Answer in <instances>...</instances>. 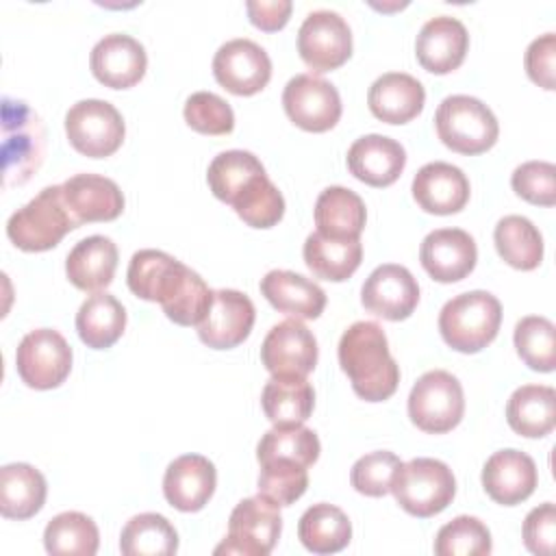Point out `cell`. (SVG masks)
<instances>
[{
    "mask_svg": "<svg viewBox=\"0 0 556 556\" xmlns=\"http://www.w3.org/2000/svg\"><path fill=\"white\" fill-rule=\"evenodd\" d=\"M126 280L137 298L159 302L178 326H198L213 300V291L198 271L161 250L135 252Z\"/></svg>",
    "mask_w": 556,
    "mask_h": 556,
    "instance_id": "1",
    "label": "cell"
},
{
    "mask_svg": "<svg viewBox=\"0 0 556 556\" xmlns=\"http://www.w3.org/2000/svg\"><path fill=\"white\" fill-rule=\"evenodd\" d=\"M339 365L365 402L389 400L400 382V367L389 352L380 324L354 321L339 341Z\"/></svg>",
    "mask_w": 556,
    "mask_h": 556,
    "instance_id": "2",
    "label": "cell"
},
{
    "mask_svg": "<svg viewBox=\"0 0 556 556\" xmlns=\"http://www.w3.org/2000/svg\"><path fill=\"white\" fill-rule=\"evenodd\" d=\"M502 304L482 289L458 293L447 300L439 313L443 341L463 354H476L486 348L500 330Z\"/></svg>",
    "mask_w": 556,
    "mask_h": 556,
    "instance_id": "3",
    "label": "cell"
},
{
    "mask_svg": "<svg viewBox=\"0 0 556 556\" xmlns=\"http://www.w3.org/2000/svg\"><path fill=\"white\" fill-rule=\"evenodd\" d=\"M74 228H78V222L67 208L63 187L52 185L9 217L7 237L24 252H46Z\"/></svg>",
    "mask_w": 556,
    "mask_h": 556,
    "instance_id": "4",
    "label": "cell"
},
{
    "mask_svg": "<svg viewBox=\"0 0 556 556\" xmlns=\"http://www.w3.org/2000/svg\"><path fill=\"white\" fill-rule=\"evenodd\" d=\"M46 130L39 115L24 102L2 100V165L4 187L26 182L41 165Z\"/></svg>",
    "mask_w": 556,
    "mask_h": 556,
    "instance_id": "5",
    "label": "cell"
},
{
    "mask_svg": "<svg viewBox=\"0 0 556 556\" xmlns=\"http://www.w3.org/2000/svg\"><path fill=\"white\" fill-rule=\"evenodd\" d=\"M434 128L443 146L458 154H482L495 146L500 124L493 111L473 96H447L434 113Z\"/></svg>",
    "mask_w": 556,
    "mask_h": 556,
    "instance_id": "6",
    "label": "cell"
},
{
    "mask_svg": "<svg viewBox=\"0 0 556 556\" xmlns=\"http://www.w3.org/2000/svg\"><path fill=\"white\" fill-rule=\"evenodd\" d=\"M391 493L413 517H432L452 504L456 480L452 469L439 458H413L402 463L393 476Z\"/></svg>",
    "mask_w": 556,
    "mask_h": 556,
    "instance_id": "7",
    "label": "cell"
},
{
    "mask_svg": "<svg viewBox=\"0 0 556 556\" xmlns=\"http://www.w3.org/2000/svg\"><path fill=\"white\" fill-rule=\"evenodd\" d=\"M463 413V387L458 378L445 369L426 371L417 378L408 393V417L424 432H450L460 424Z\"/></svg>",
    "mask_w": 556,
    "mask_h": 556,
    "instance_id": "8",
    "label": "cell"
},
{
    "mask_svg": "<svg viewBox=\"0 0 556 556\" xmlns=\"http://www.w3.org/2000/svg\"><path fill=\"white\" fill-rule=\"evenodd\" d=\"M282 530L280 506L265 495L241 500L228 519V534L215 547V554L267 556L278 543Z\"/></svg>",
    "mask_w": 556,
    "mask_h": 556,
    "instance_id": "9",
    "label": "cell"
},
{
    "mask_svg": "<svg viewBox=\"0 0 556 556\" xmlns=\"http://www.w3.org/2000/svg\"><path fill=\"white\" fill-rule=\"evenodd\" d=\"M65 135L72 148L91 159H104L119 150L126 126L122 113L106 100L89 98L65 113Z\"/></svg>",
    "mask_w": 556,
    "mask_h": 556,
    "instance_id": "10",
    "label": "cell"
},
{
    "mask_svg": "<svg viewBox=\"0 0 556 556\" xmlns=\"http://www.w3.org/2000/svg\"><path fill=\"white\" fill-rule=\"evenodd\" d=\"M15 365L30 389H56L72 371V348L61 332L37 328L20 341Z\"/></svg>",
    "mask_w": 556,
    "mask_h": 556,
    "instance_id": "11",
    "label": "cell"
},
{
    "mask_svg": "<svg viewBox=\"0 0 556 556\" xmlns=\"http://www.w3.org/2000/svg\"><path fill=\"white\" fill-rule=\"evenodd\" d=\"M287 117L308 132H326L341 117V96L332 83L317 74L293 76L282 91Z\"/></svg>",
    "mask_w": 556,
    "mask_h": 556,
    "instance_id": "12",
    "label": "cell"
},
{
    "mask_svg": "<svg viewBox=\"0 0 556 556\" xmlns=\"http://www.w3.org/2000/svg\"><path fill=\"white\" fill-rule=\"evenodd\" d=\"M298 52L313 72L337 70L352 56V30L337 11H313L298 30Z\"/></svg>",
    "mask_w": 556,
    "mask_h": 556,
    "instance_id": "13",
    "label": "cell"
},
{
    "mask_svg": "<svg viewBox=\"0 0 556 556\" xmlns=\"http://www.w3.org/2000/svg\"><path fill=\"white\" fill-rule=\"evenodd\" d=\"M213 76L235 96H254L269 83L271 61L256 41L245 37L230 39L213 56Z\"/></svg>",
    "mask_w": 556,
    "mask_h": 556,
    "instance_id": "14",
    "label": "cell"
},
{
    "mask_svg": "<svg viewBox=\"0 0 556 556\" xmlns=\"http://www.w3.org/2000/svg\"><path fill=\"white\" fill-rule=\"evenodd\" d=\"M261 361L271 376H308L317 365V339L302 319H285L267 332Z\"/></svg>",
    "mask_w": 556,
    "mask_h": 556,
    "instance_id": "15",
    "label": "cell"
},
{
    "mask_svg": "<svg viewBox=\"0 0 556 556\" xmlns=\"http://www.w3.org/2000/svg\"><path fill=\"white\" fill-rule=\"evenodd\" d=\"M254 304L237 289L213 291L211 306L198 324V337L213 350H230L248 339L254 326Z\"/></svg>",
    "mask_w": 556,
    "mask_h": 556,
    "instance_id": "16",
    "label": "cell"
},
{
    "mask_svg": "<svg viewBox=\"0 0 556 556\" xmlns=\"http://www.w3.org/2000/svg\"><path fill=\"white\" fill-rule=\"evenodd\" d=\"M363 306L389 321L406 319L419 302V285L415 276L395 263L378 265L361 289Z\"/></svg>",
    "mask_w": 556,
    "mask_h": 556,
    "instance_id": "17",
    "label": "cell"
},
{
    "mask_svg": "<svg viewBox=\"0 0 556 556\" xmlns=\"http://www.w3.org/2000/svg\"><path fill=\"white\" fill-rule=\"evenodd\" d=\"M419 261L432 280L458 282L473 271L478 248L469 232L460 228H439L424 237Z\"/></svg>",
    "mask_w": 556,
    "mask_h": 556,
    "instance_id": "18",
    "label": "cell"
},
{
    "mask_svg": "<svg viewBox=\"0 0 556 556\" xmlns=\"http://www.w3.org/2000/svg\"><path fill=\"white\" fill-rule=\"evenodd\" d=\"M93 76L111 89H128L137 85L148 67L146 48L130 35L111 33L104 35L89 56Z\"/></svg>",
    "mask_w": 556,
    "mask_h": 556,
    "instance_id": "19",
    "label": "cell"
},
{
    "mask_svg": "<svg viewBox=\"0 0 556 556\" xmlns=\"http://www.w3.org/2000/svg\"><path fill=\"white\" fill-rule=\"evenodd\" d=\"M539 482L534 460L519 450H500L482 467V486L486 495L502 504L515 506L528 500Z\"/></svg>",
    "mask_w": 556,
    "mask_h": 556,
    "instance_id": "20",
    "label": "cell"
},
{
    "mask_svg": "<svg viewBox=\"0 0 556 556\" xmlns=\"http://www.w3.org/2000/svg\"><path fill=\"white\" fill-rule=\"evenodd\" d=\"M217 484L215 465L202 454H182L174 458L163 476L165 500L182 513H195L206 506Z\"/></svg>",
    "mask_w": 556,
    "mask_h": 556,
    "instance_id": "21",
    "label": "cell"
},
{
    "mask_svg": "<svg viewBox=\"0 0 556 556\" xmlns=\"http://www.w3.org/2000/svg\"><path fill=\"white\" fill-rule=\"evenodd\" d=\"M469 35L460 20L452 15H437L430 17L417 39H415V54L424 70L432 74H450L456 70L467 54Z\"/></svg>",
    "mask_w": 556,
    "mask_h": 556,
    "instance_id": "22",
    "label": "cell"
},
{
    "mask_svg": "<svg viewBox=\"0 0 556 556\" xmlns=\"http://www.w3.org/2000/svg\"><path fill=\"white\" fill-rule=\"evenodd\" d=\"M406 165V152L400 141L387 135L358 137L348 150V169L369 187L393 185Z\"/></svg>",
    "mask_w": 556,
    "mask_h": 556,
    "instance_id": "23",
    "label": "cell"
},
{
    "mask_svg": "<svg viewBox=\"0 0 556 556\" xmlns=\"http://www.w3.org/2000/svg\"><path fill=\"white\" fill-rule=\"evenodd\" d=\"M413 198L434 215H452L469 200V180L460 167L443 161L426 163L413 178Z\"/></svg>",
    "mask_w": 556,
    "mask_h": 556,
    "instance_id": "24",
    "label": "cell"
},
{
    "mask_svg": "<svg viewBox=\"0 0 556 556\" xmlns=\"http://www.w3.org/2000/svg\"><path fill=\"white\" fill-rule=\"evenodd\" d=\"M61 187L78 226L85 222H111L124 211V193L117 182L106 176L76 174Z\"/></svg>",
    "mask_w": 556,
    "mask_h": 556,
    "instance_id": "25",
    "label": "cell"
},
{
    "mask_svg": "<svg viewBox=\"0 0 556 556\" xmlns=\"http://www.w3.org/2000/svg\"><path fill=\"white\" fill-rule=\"evenodd\" d=\"M426 102L424 85L404 72H387L378 76L369 91L367 104L374 117L387 124H406L417 117Z\"/></svg>",
    "mask_w": 556,
    "mask_h": 556,
    "instance_id": "26",
    "label": "cell"
},
{
    "mask_svg": "<svg viewBox=\"0 0 556 556\" xmlns=\"http://www.w3.org/2000/svg\"><path fill=\"white\" fill-rule=\"evenodd\" d=\"M261 293L274 308L293 319H317L326 308L324 289L311 278L289 269L267 271L261 278Z\"/></svg>",
    "mask_w": 556,
    "mask_h": 556,
    "instance_id": "27",
    "label": "cell"
},
{
    "mask_svg": "<svg viewBox=\"0 0 556 556\" xmlns=\"http://www.w3.org/2000/svg\"><path fill=\"white\" fill-rule=\"evenodd\" d=\"M117 245L104 235L80 239L65 258V274L80 291H100L113 282Z\"/></svg>",
    "mask_w": 556,
    "mask_h": 556,
    "instance_id": "28",
    "label": "cell"
},
{
    "mask_svg": "<svg viewBox=\"0 0 556 556\" xmlns=\"http://www.w3.org/2000/svg\"><path fill=\"white\" fill-rule=\"evenodd\" d=\"M367 211L358 193L348 187H326L315 202L317 232L332 239H358Z\"/></svg>",
    "mask_w": 556,
    "mask_h": 556,
    "instance_id": "29",
    "label": "cell"
},
{
    "mask_svg": "<svg viewBox=\"0 0 556 556\" xmlns=\"http://www.w3.org/2000/svg\"><path fill=\"white\" fill-rule=\"evenodd\" d=\"M46 478L28 463H9L0 469V513L7 519H30L46 502Z\"/></svg>",
    "mask_w": 556,
    "mask_h": 556,
    "instance_id": "30",
    "label": "cell"
},
{
    "mask_svg": "<svg viewBox=\"0 0 556 556\" xmlns=\"http://www.w3.org/2000/svg\"><path fill=\"white\" fill-rule=\"evenodd\" d=\"M508 426L528 439H541L556 424V391L547 384H523L513 391L506 404Z\"/></svg>",
    "mask_w": 556,
    "mask_h": 556,
    "instance_id": "31",
    "label": "cell"
},
{
    "mask_svg": "<svg viewBox=\"0 0 556 556\" xmlns=\"http://www.w3.org/2000/svg\"><path fill=\"white\" fill-rule=\"evenodd\" d=\"M265 417L274 426L304 424L315 406V391L304 376H271L261 393Z\"/></svg>",
    "mask_w": 556,
    "mask_h": 556,
    "instance_id": "32",
    "label": "cell"
},
{
    "mask_svg": "<svg viewBox=\"0 0 556 556\" xmlns=\"http://www.w3.org/2000/svg\"><path fill=\"white\" fill-rule=\"evenodd\" d=\"M302 254L313 276L330 282H343L358 269L363 261V243L361 239L324 237L315 230L306 237Z\"/></svg>",
    "mask_w": 556,
    "mask_h": 556,
    "instance_id": "33",
    "label": "cell"
},
{
    "mask_svg": "<svg viewBox=\"0 0 556 556\" xmlns=\"http://www.w3.org/2000/svg\"><path fill=\"white\" fill-rule=\"evenodd\" d=\"M124 328L126 308L115 295L106 291H96L93 295H89L76 313L78 337L91 350L111 348L124 334Z\"/></svg>",
    "mask_w": 556,
    "mask_h": 556,
    "instance_id": "34",
    "label": "cell"
},
{
    "mask_svg": "<svg viewBox=\"0 0 556 556\" xmlns=\"http://www.w3.org/2000/svg\"><path fill=\"white\" fill-rule=\"evenodd\" d=\"M261 176H265L263 163L248 150L219 152L208 169L206 182L213 195L226 204H235Z\"/></svg>",
    "mask_w": 556,
    "mask_h": 556,
    "instance_id": "35",
    "label": "cell"
},
{
    "mask_svg": "<svg viewBox=\"0 0 556 556\" xmlns=\"http://www.w3.org/2000/svg\"><path fill=\"white\" fill-rule=\"evenodd\" d=\"M298 536L313 554H337L348 547L352 539V523L339 506L319 502L308 506L300 517Z\"/></svg>",
    "mask_w": 556,
    "mask_h": 556,
    "instance_id": "36",
    "label": "cell"
},
{
    "mask_svg": "<svg viewBox=\"0 0 556 556\" xmlns=\"http://www.w3.org/2000/svg\"><path fill=\"white\" fill-rule=\"evenodd\" d=\"M493 241L497 254L515 269L530 271L543 261V237L523 215H506L495 224Z\"/></svg>",
    "mask_w": 556,
    "mask_h": 556,
    "instance_id": "37",
    "label": "cell"
},
{
    "mask_svg": "<svg viewBox=\"0 0 556 556\" xmlns=\"http://www.w3.org/2000/svg\"><path fill=\"white\" fill-rule=\"evenodd\" d=\"M119 549L126 556H169L178 549V532L167 517L141 513L122 528Z\"/></svg>",
    "mask_w": 556,
    "mask_h": 556,
    "instance_id": "38",
    "label": "cell"
},
{
    "mask_svg": "<svg viewBox=\"0 0 556 556\" xmlns=\"http://www.w3.org/2000/svg\"><path fill=\"white\" fill-rule=\"evenodd\" d=\"M43 545L48 554L93 556L100 545V532L91 517L78 510H67L48 521Z\"/></svg>",
    "mask_w": 556,
    "mask_h": 556,
    "instance_id": "39",
    "label": "cell"
},
{
    "mask_svg": "<svg viewBox=\"0 0 556 556\" xmlns=\"http://www.w3.org/2000/svg\"><path fill=\"white\" fill-rule=\"evenodd\" d=\"M319 452H321V445L317 434L304 424L274 426L261 437L256 445L258 463L282 458V460H293L298 465L311 467L319 458Z\"/></svg>",
    "mask_w": 556,
    "mask_h": 556,
    "instance_id": "40",
    "label": "cell"
},
{
    "mask_svg": "<svg viewBox=\"0 0 556 556\" xmlns=\"http://www.w3.org/2000/svg\"><path fill=\"white\" fill-rule=\"evenodd\" d=\"M515 348L519 358L534 371H554L556 367V330L547 317L528 315L515 326Z\"/></svg>",
    "mask_w": 556,
    "mask_h": 556,
    "instance_id": "41",
    "label": "cell"
},
{
    "mask_svg": "<svg viewBox=\"0 0 556 556\" xmlns=\"http://www.w3.org/2000/svg\"><path fill=\"white\" fill-rule=\"evenodd\" d=\"M491 532L478 519L460 515L445 523L434 539V554L439 556H484L491 554Z\"/></svg>",
    "mask_w": 556,
    "mask_h": 556,
    "instance_id": "42",
    "label": "cell"
},
{
    "mask_svg": "<svg viewBox=\"0 0 556 556\" xmlns=\"http://www.w3.org/2000/svg\"><path fill=\"white\" fill-rule=\"evenodd\" d=\"M308 467L293 460H265L258 473V493L276 502L278 506H289L300 500L308 486Z\"/></svg>",
    "mask_w": 556,
    "mask_h": 556,
    "instance_id": "43",
    "label": "cell"
},
{
    "mask_svg": "<svg viewBox=\"0 0 556 556\" xmlns=\"http://www.w3.org/2000/svg\"><path fill=\"white\" fill-rule=\"evenodd\" d=\"M232 208L248 226L271 228L285 215V198L265 174L232 204Z\"/></svg>",
    "mask_w": 556,
    "mask_h": 556,
    "instance_id": "44",
    "label": "cell"
},
{
    "mask_svg": "<svg viewBox=\"0 0 556 556\" xmlns=\"http://www.w3.org/2000/svg\"><path fill=\"white\" fill-rule=\"evenodd\" d=\"M185 122L202 135H228L235 128L230 104L211 91H195L185 102Z\"/></svg>",
    "mask_w": 556,
    "mask_h": 556,
    "instance_id": "45",
    "label": "cell"
},
{
    "mask_svg": "<svg viewBox=\"0 0 556 556\" xmlns=\"http://www.w3.org/2000/svg\"><path fill=\"white\" fill-rule=\"evenodd\" d=\"M400 465H402L400 456L389 450L369 452L352 465L350 482L363 495L382 497L391 491V482Z\"/></svg>",
    "mask_w": 556,
    "mask_h": 556,
    "instance_id": "46",
    "label": "cell"
},
{
    "mask_svg": "<svg viewBox=\"0 0 556 556\" xmlns=\"http://www.w3.org/2000/svg\"><path fill=\"white\" fill-rule=\"evenodd\" d=\"M556 167L547 161H528L515 167L510 176L513 191L530 204L554 206L556 202Z\"/></svg>",
    "mask_w": 556,
    "mask_h": 556,
    "instance_id": "47",
    "label": "cell"
},
{
    "mask_svg": "<svg viewBox=\"0 0 556 556\" xmlns=\"http://www.w3.org/2000/svg\"><path fill=\"white\" fill-rule=\"evenodd\" d=\"M523 545L539 556H549L554 552L556 539V506L545 502L532 508L523 521Z\"/></svg>",
    "mask_w": 556,
    "mask_h": 556,
    "instance_id": "48",
    "label": "cell"
},
{
    "mask_svg": "<svg viewBox=\"0 0 556 556\" xmlns=\"http://www.w3.org/2000/svg\"><path fill=\"white\" fill-rule=\"evenodd\" d=\"M528 76L543 89H554V63H556V35L545 33L536 37L523 56Z\"/></svg>",
    "mask_w": 556,
    "mask_h": 556,
    "instance_id": "49",
    "label": "cell"
},
{
    "mask_svg": "<svg viewBox=\"0 0 556 556\" xmlns=\"http://www.w3.org/2000/svg\"><path fill=\"white\" fill-rule=\"evenodd\" d=\"M250 22L267 33L280 30L291 15L293 4L289 0H250L245 4Z\"/></svg>",
    "mask_w": 556,
    "mask_h": 556,
    "instance_id": "50",
    "label": "cell"
}]
</instances>
